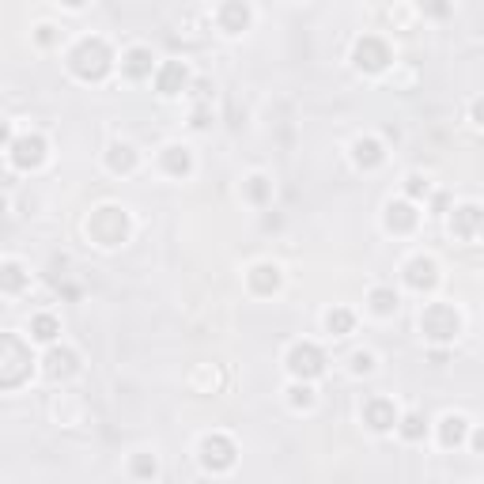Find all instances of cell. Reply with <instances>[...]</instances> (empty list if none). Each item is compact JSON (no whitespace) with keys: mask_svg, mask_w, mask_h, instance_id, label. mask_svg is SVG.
<instances>
[{"mask_svg":"<svg viewBox=\"0 0 484 484\" xmlns=\"http://www.w3.org/2000/svg\"><path fill=\"white\" fill-rule=\"evenodd\" d=\"M348 326H352V318H348L344 310L329 314V329H337V333H348Z\"/></svg>","mask_w":484,"mask_h":484,"instance_id":"9","label":"cell"},{"mask_svg":"<svg viewBox=\"0 0 484 484\" xmlns=\"http://www.w3.org/2000/svg\"><path fill=\"white\" fill-rule=\"evenodd\" d=\"M19 284H23L19 265H8V269H4V288H19Z\"/></svg>","mask_w":484,"mask_h":484,"instance_id":"10","label":"cell"},{"mask_svg":"<svg viewBox=\"0 0 484 484\" xmlns=\"http://www.w3.org/2000/svg\"><path fill=\"white\" fill-rule=\"evenodd\" d=\"M223 19H227V27H231V30H239V23L246 27L250 15H246V8H242V4H227V8H223Z\"/></svg>","mask_w":484,"mask_h":484,"instance_id":"7","label":"cell"},{"mask_svg":"<svg viewBox=\"0 0 484 484\" xmlns=\"http://www.w3.org/2000/svg\"><path fill=\"white\" fill-rule=\"evenodd\" d=\"M148 68H151V61H148V53H144V50L129 53V72H133V76H140V72H148Z\"/></svg>","mask_w":484,"mask_h":484,"instance_id":"8","label":"cell"},{"mask_svg":"<svg viewBox=\"0 0 484 484\" xmlns=\"http://www.w3.org/2000/svg\"><path fill=\"white\" fill-rule=\"evenodd\" d=\"M72 68H76L80 76H91V80H99L102 72L110 68V50L99 42V38H91V42H84L76 53H72Z\"/></svg>","mask_w":484,"mask_h":484,"instance_id":"1","label":"cell"},{"mask_svg":"<svg viewBox=\"0 0 484 484\" xmlns=\"http://www.w3.org/2000/svg\"><path fill=\"white\" fill-rule=\"evenodd\" d=\"M64 4H72V8H80V4H84V0H64Z\"/></svg>","mask_w":484,"mask_h":484,"instance_id":"13","label":"cell"},{"mask_svg":"<svg viewBox=\"0 0 484 484\" xmlns=\"http://www.w3.org/2000/svg\"><path fill=\"white\" fill-rule=\"evenodd\" d=\"M42 148H46V144L38 140V136H30V140H19V144H15V163H19V167L42 163Z\"/></svg>","mask_w":484,"mask_h":484,"instance_id":"3","label":"cell"},{"mask_svg":"<svg viewBox=\"0 0 484 484\" xmlns=\"http://www.w3.org/2000/svg\"><path fill=\"white\" fill-rule=\"evenodd\" d=\"M292 371L295 375H303V378H314L322 371V352L314 348V344H303V348H295L292 352Z\"/></svg>","mask_w":484,"mask_h":484,"instance_id":"2","label":"cell"},{"mask_svg":"<svg viewBox=\"0 0 484 484\" xmlns=\"http://www.w3.org/2000/svg\"><path fill=\"white\" fill-rule=\"evenodd\" d=\"M178 84H185V68H182V64H167L163 76H159V91L174 95V91H178Z\"/></svg>","mask_w":484,"mask_h":484,"instance_id":"4","label":"cell"},{"mask_svg":"<svg viewBox=\"0 0 484 484\" xmlns=\"http://www.w3.org/2000/svg\"><path fill=\"white\" fill-rule=\"evenodd\" d=\"M375 306L386 314V310H393V306H398V299H393L390 292H375Z\"/></svg>","mask_w":484,"mask_h":484,"instance_id":"11","label":"cell"},{"mask_svg":"<svg viewBox=\"0 0 484 484\" xmlns=\"http://www.w3.org/2000/svg\"><path fill=\"white\" fill-rule=\"evenodd\" d=\"M405 435H409V439L420 435V416H409V420H405Z\"/></svg>","mask_w":484,"mask_h":484,"instance_id":"12","label":"cell"},{"mask_svg":"<svg viewBox=\"0 0 484 484\" xmlns=\"http://www.w3.org/2000/svg\"><path fill=\"white\" fill-rule=\"evenodd\" d=\"M35 337H38V341H53V337H57V322H53L50 314L35 318Z\"/></svg>","mask_w":484,"mask_h":484,"instance_id":"6","label":"cell"},{"mask_svg":"<svg viewBox=\"0 0 484 484\" xmlns=\"http://www.w3.org/2000/svg\"><path fill=\"white\" fill-rule=\"evenodd\" d=\"M367 420H371V427L386 431V427L393 424V413H390V405H386V401H371V405H367Z\"/></svg>","mask_w":484,"mask_h":484,"instance_id":"5","label":"cell"}]
</instances>
